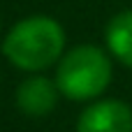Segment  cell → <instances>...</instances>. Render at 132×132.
Returning <instances> with one entry per match:
<instances>
[{
  "instance_id": "cell-2",
  "label": "cell",
  "mask_w": 132,
  "mask_h": 132,
  "mask_svg": "<svg viewBox=\"0 0 132 132\" xmlns=\"http://www.w3.org/2000/svg\"><path fill=\"white\" fill-rule=\"evenodd\" d=\"M111 81V63L109 56L90 44L77 46L58 65L56 72V86L58 90L77 102L93 100L104 93V88Z\"/></svg>"
},
{
  "instance_id": "cell-1",
  "label": "cell",
  "mask_w": 132,
  "mask_h": 132,
  "mask_svg": "<svg viewBox=\"0 0 132 132\" xmlns=\"http://www.w3.org/2000/svg\"><path fill=\"white\" fill-rule=\"evenodd\" d=\"M65 46V32L58 21L49 16H28L19 21L2 42L7 60L21 70L37 72L53 65Z\"/></svg>"
},
{
  "instance_id": "cell-4",
  "label": "cell",
  "mask_w": 132,
  "mask_h": 132,
  "mask_svg": "<svg viewBox=\"0 0 132 132\" xmlns=\"http://www.w3.org/2000/svg\"><path fill=\"white\" fill-rule=\"evenodd\" d=\"M58 86L46 79V77H30L26 79L19 90H16V104L23 114L28 116H46L53 111L56 102H58Z\"/></svg>"
},
{
  "instance_id": "cell-5",
  "label": "cell",
  "mask_w": 132,
  "mask_h": 132,
  "mask_svg": "<svg viewBox=\"0 0 132 132\" xmlns=\"http://www.w3.org/2000/svg\"><path fill=\"white\" fill-rule=\"evenodd\" d=\"M107 46L123 63L132 67V9L116 14L107 26Z\"/></svg>"
},
{
  "instance_id": "cell-3",
  "label": "cell",
  "mask_w": 132,
  "mask_h": 132,
  "mask_svg": "<svg viewBox=\"0 0 132 132\" xmlns=\"http://www.w3.org/2000/svg\"><path fill=\"white\" fill-rule=\"evenodd\" d=\"M77 132H132V109L121 100L95 102L79 116Z\"/></svg>"
}]
</instances>
